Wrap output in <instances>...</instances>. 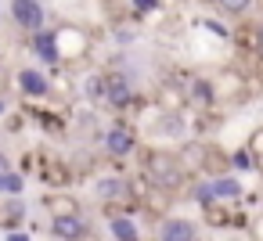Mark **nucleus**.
<instances>
[{"instance_id":"28","label":"nucleus","mask_w":263,"mask_h":241,"mask_svg":"<svg viewBox=\"0 0 263 241\" xmlns=\"http://www.w3.org/2000/svg\"><path fill=\"white\" fill-rule=\"evenodd\" d=\"M8 241H29V234H18L15 230V234H8Z\"/></svg>"},{"instance_id":"32","label":"nucleus","mask_w":263,"mask_h":241,"mask_svg":"<svg viewBox=\"0 0 263 241\" xmlns=\"http://www.w3.org/2000/svg\"><path fill=\"white\" fill-rule=\"evenodd\" d=\"M259 176H263V173H259Z\"/></svg>"},{"instance_id":"7","label":"nucleus","mask_w":263,"mask_h":241,"mask_svg":"<svg viewBox=\"0 0 263 241\" xmlns=\"http://www.w3.org/2000/svg\"><path fill=\"white\" fill-rule=\"evenodd\" d=\"M105 148H108V155H112V158H126V155L134 151V130H126V126H116V130H108V137H105Z\"/></svg>"},{"instance_id":"17","label":"nucleus","mask_w":263,"mask_h":241,"mask_svg":"<svg viewBox=\"0 0 263 241\" xmlns=\"http://www.w3.org/2000/svg\"><path fill=\"white\" fill-rule=\"evenodd\" d=\"M22 219V202H0V227H15Z\"/></svg>"},{"instance_id":"26","label":"nucleus","mask_w":263,"mask_h":241,"mask_svg":"<svg viewBox=\"0 0 263 241\" xmlns=\"http://www.w3.org/2000/svg\"><path fill=\"white\" fill-rule=\"evenodd\" d=\"M252 241H263V216L252 219Z\"/></svg>"},{"instance_id":"30","label":"nucleus","mask_w":263,"mask_h":241,"mask_svg":"<svg viewBox=\"0 0 263 241\" xmlns=\"http://www.w3.org/2000/svg\"><path fill=\"white\" fill-rule=\"evenodd\" d=\"M0 169H8V162H4V155H0Z\"/></svg>"},{"instance_id":"2","label":"nucleus","mask_w":263,"mask_h":241,"mask_svg":"<svg viewBox=\"0 0 263 241\" xmlns=\"http://www.w3.org/2000/svg\"><path fill=\"white\" fill-rule=\"evenodd\" d=\"M11 18L22 33H40L44 29V4L40 0H11Z\"/></svg>"},{"instance_id":"13","label":"nucleus","mask_w":263,"mask_h":241,"mask_svg":"<svg viewBox=\"0 0 263 241\" xmlns=\"http://www.w3.org/2000/svg\"><path fill=\"white\" fill-rule=\"evenodd\" d=\"M108 230H112L116 241H141V230H137L126 216H112V219H108Z\"/></svg>"},{"instance_id":"24","label":"nucleus","mask_w":263,"mask_h":241,"mask_svg":"<svg viewBox=\"0 0 263 241\" xmlns=\"http://www.w3.org/2000/svg\"><path fill=\"white\" fill-rule=\"evenodd\" d=\"M130 4H134V11H141V15L159 11V0H130Z\"/></svg>"},{"instance_id":"23","label":"nucleus","mask_w":263,"mask_h":241,"mask_svg":"<svg viewBox=\"0 0 263 241\" xmlns=\"http://www.w3.org/2000/svg\"><path fill=\"white\" fill-rule=\"evenodd\" d=\"M231 166H234V169H249V166H252V151H238V155H231Z\"/></svg>"},{"instance_id":"29","label":"nucleus","mask_w":263,"mask_h":241,"mask_svg":"<svg viewBox=\"0 0 263 241\" xmlns=\"http://www.w3.org/2000/svg\"><path fill=\"white\" fill-rule=\"evenodd\" d=\"M252 166H256V169L263 173V155H256V158H252Z\"/></svg>"},{"instance_id":"18","label":"nucleus","mask_w":263,"mask_h":241,"mask_svg":"<svg viewBox=\"0 0 263 241\" xmlns=\"http://www.w3.org/2000/svg\"><path fill=\"white\" fill-rule=\"evenodd\" d=\"M22 187H26V180H22L18 173L0 169V191H4V194H22Z\"/></svg>"},{"instance_id":"4","label":"nucleus","mask_w":263,"mask_h":241,"mask_svg":"<svg viewBox=\"0 0 263 241\" xmlns=\"http://www.w3.org/2000/svg\"><path fill=\"white\" fill-rule=\"evenodd\" d=\"M159 241H195V223L180 216H166L159 223Z\"/></svg>"},{"instance_id":"15","label":"nucleus","mask_w":263,"mask_h":241,"mask_svg":"<svg viewBox=\"0 0 263 241\" xmlns=\"http://www.w3.org/2000/svg\"><path fill=\"white\" fill-rule=\"evenodd\" d=\"M216 83V97L220 94H234V97H241V90H245V79L238 76V72H223L220 79H213Z\"/></svg>"},{"instance_id":"1","label":"nucleus","mask_w":263,"mask_h":241,"mask_svg":"<svg viewBox=\"0 0 263 241\" xmlns=\"http://www.w3.org/2000/svg\"><path fill=\"white\" fill-rule=\"evenodd\" d=\"M144 180L148 184H155V187H166V191H173V187H180L184 184V166H180V158L173 155V151H162V148H152V151H144Z\"/></svg>"},{"instance_id":"22","label":"nucleus","mask_w":263,"mask_h":241,"mask_svg":"<svg viewBox=\"0 0 263 241\" xmlns=\"http://www.w3.org/2000/svg\"><path fill=\"white\" fill-rule=\"evenodd\" d=\"M249 151H252V158H256V155H263V126H259V130H252V137H249Z\"/></svg>"},{"instance_id":"3","label":"nucleus","mask_w":263,"mask_h":241,"mask_svg":"<svg viewBox=\"0 0 263 241\" xmlns=\"http://www.w3.org/2000/svg\"><path fill=\"white\" fill-rule=\"evenodd\" d=\"M51 230H54L62 241H83V237L90 234V223H87L80 212H76V216H54Z\"/></svg>"},{"instance_id":"9","label":"nucleus","mask_w":263,"mask_h":241,"mask_svg":"<svg viewBox=\"0 0 263 241\" xmlns=\"http://www.w3.org/2000/svg\"><path fill=\"white\" fill-rule=\"evenodd\" d=\"M155 97H159V108H162V112H180V108L187 105V90H184L180 83H162Z\"/></svg>"},{"instance_id":"21","label":"nucleus","mask_w":263,"mask_h":241,"mask_svg":"<svg viewBox=\"0 0 263 241\" xmlns=\"http://www.w3.org/2000/svg\"><path fill=\"white\" fill-rule=\"evenodd\" d=\"M249 4H252V0H216V8H220V11H227V15H241Z\"/></svg>"},{"instance_id":"19","label":"nucleus","mask_w":263,"mask_h":241,"mask_svg":"<svg viewBox=\"0 0 263 241\" xmlns=\"http://www.w3.org/2000/svg\"><path fill=\"white\" fill-rule=\"evenodd\" d=\"M83 97H90V101H98V97H105V76H87L83 79V90H80Z\"/></svg>"},{"instance_id":"11","label":"nucleus","mask_w":263,"mask_h":241,"mask_svg":"<svg viewBox=\"0 0 263 241\" xmlns=\"http://www.w3.org/2000/svg\"><path fill=\"white\" fill-rule=\"evenodd\" d=\"M213 180V191H216V202H231L241 194V180L231 176V173H220V176H209Z\"/></svg>"},{"instance_id":"8","label":"nucleus","mask_w":263,"mask_h":241,"mask_svg":"<svg viewBox=\"0 0 263 241\" xmlns=\"http://www.w3.org/2000/svg\"><path fill=\"white\" fill-rule=\"evenodd\" d=\"M18 90H22L26 97H44V94L51 90V83H47L44 72H36V69H22V72H18Z\"/></svg>"},{"instance_id":"27","label":"nucleus","mask_w":263,"mask_h":241,"mask_svg":"<svg viewBox=\"0 0 263 241\" xmlns=\"http://www.w3.org/2000/svg\"><path fill=\"white\" fill-rule=\"evenodd\" d=\"M256 54H259V58H263V26H259V29H256Z\"/></svg>"},{"instance_id":"25","label":"nucleus","mask_w":263,"mask_h":241,"mask_svg":"<svg viewBox=\"0 0 263 241\" xmlns=\"http://www.w3.org/2000/svg\"><path fill=\"white\" fill-rule=\"evenodd\" d=\"M202 26H205V29H209V33H213V36H220V40H231V29H223V26H220V22H209V18H205V22H202Z\"/></svg>"},{"instance_id":"5","label":"nucleus","mask_w":263,"mask_h":241,"mask_svg":"<svg viewBox=\"0 0 263 241\" xmlns=\"http://www.w3.org/2000/svg\"><path fill=\"white\" fill-rule=\"evenodd\" d=\"M213 101H216V83L213 79H191L187 83V105H195V108H213Z\"/></svg>"},{"instance_id":"20","label":"nucleus","mask_w":263,"mask_h":241,"mask_svg":"<svg viewBox=\"0 0 263 241\" xmlns=\"http://www.w3.org/2000/svg\"><path fill=\"white\" fill-rule=\"evenodd\" d=\"M195 202H198V205H213V202H216V191H213V180H202V184L195 187Z\"/></svg>"},{"instance_id":"14","label":"nucleus","mask_w":263,"mask_h":241,"mask_svg":"<svg viewBox=\"0 0 263 241\" xmlns=\"http://www.w3.org/2000/svg\"><path fill=\"white\" fill-rule=\"evenodd\" d=\"M47 209H51V216H76L80 202L69 194H47Z\"/></svg>"},{"instance_id":"6","label":"nucleus","mask_w":263,"mask_h":241,"mask_svg":"<svg viewBox=\"0 0 263 241\" xmlns=\"http://www.w3.org/2000/svg\"><path fill=\"white\" fill-rule=\"evenodd\" d=\"M130 97H134V90H130V83L123 76H105V101L112 108H126Z\"/></svg>"},{"instance_id":"16","label":"nucleus","mask_w":263,"mask_h":241,"mask_svg":"<svg viewBox=\"0 0 263 241\" xmlns=\"http://www.w3.org/2000/svg\"><path fill=\"white\" fill-rule=\"evenodd\" d=\"M202 216H205V223L209 227H227L231 223V209H223V205H202Z\"/></svg>"},{"instance_id":"31","label":"nucleus","mask_w":263,"mask_h":241,"mask_svg":"<svg viewBox=\"0 0 263 241\" xmlns=\"http://www.w3.org/2000/svg\"><path fill=\"white\" fill-rule=\"evenodd\" d=\"M0 115H4V101H0Z\"/></svg>"},{"instance_id":"10","label":"nucleus","mask_w":263,"mask_h":241,"mask_svg":"<svg viewBox=\"0 0 263 241\" xmlns=\"http://www.w3.org/2000/svg\"><path fill=\"white\" fill-rule=\"evenodd\" d=\"M94 191H98V198H130V184L123 176H101L94 184Z\"/></svg>"},{"instance_id":"12","label":"nucleus","mask_w":263,"mask_h":241,"mask_svg":"<svg viewBox=\"0 0 263 241\" xmlns=\"http://www.w3.org/2000/svg\"><path fill=\"white\" fill-rule=\"evenodd\" d=\"M33 47H36V54H40L44 62H51V65H58V62H62L54 33H33Z\"/></svg>"}]
</instances>
